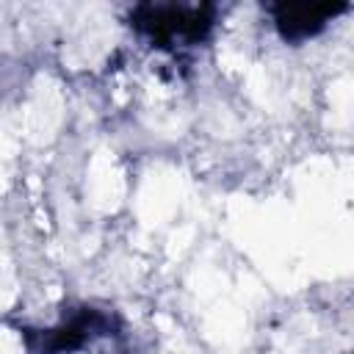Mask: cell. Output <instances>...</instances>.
I'll list each match as a JSON object with an SVG mask.
<instances>
[{"mask_svg":"<svg viewBox=\"0 0 354 354\" xmlns=\"http://www.w3.org/2000/svg\"><path fill=\"white\" fill-rule=\"evenodd\" d=\"M130 25L155 47L180 55L205 41L216 25V6L207 3H141L130 11Z\"/></svg>","mask_w":354,"mask_h":354,"instance_id":"1","label":"cell"},{"mask_svg":"<svg viewBox=\"0 0 354 354\" xmlns=\"http://www.w3.org/2000/svg\"><path fill=\"white\" fill-rule=\"evenodd\" d=\"M340 11H346L343 3H274L268 6V14L274 19V28L285 41H307L315 33H321Z\"/></svg>","mask_w":354,"mask_h":354,"instance_id":"3","label":"cell"},{"mask_svg":"<svg viewBox=\"0 0 354 354\" xmlns=\"http://www.w3.org/2000/svg\"><path fill=\"white\" fill-rule=\"evenodd\" d=\"M111 329H113L111 315L83 307V310L72 313L69 318H64L58 326L39 335V340L30 343V348H33V354H75V351L86 348L88 343H94L97 337L111 335Z\"/></svg>","mask_w":354,"mask_h":354,"instance_id":"2","label":"cell"}]
</instances>
